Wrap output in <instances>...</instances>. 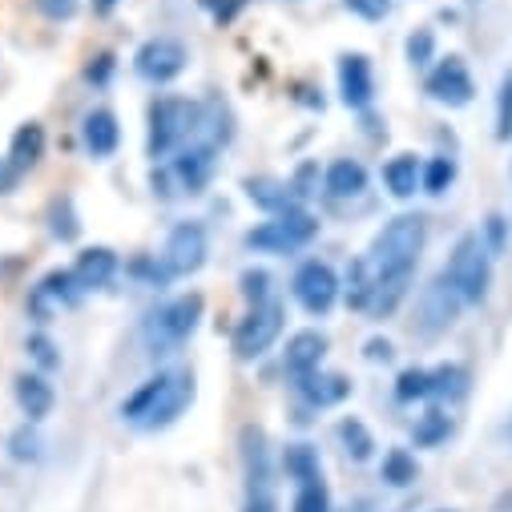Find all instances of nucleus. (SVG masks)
I'll return each instance as SVG.
<instances>
[{
    "mask_svg": "<svg viewBox=\"0 0 512 512\" xmlns=\"http://www.w3.org/2000/svg\"><path fill=\"white\" fill-rule=\"evenodd\" d=\"M424 238H428V226H424L420 214H400L371 238L367 267L375 275L371 303H375L379 315H392L400 307V299L408 295V283H412V271L420 263Z\"/></svg>",
    "mask_w": 512,
    "mask_h": 512,
    "instance_id": "obj_1",
    "label": "nucleus"
},
{
    "mask_svg": "<svg viewBox=\"0 0 512 512\" xmlns=\"http://www.w3.org/2000/svg\"><path fill=\"white\" fill-rule=\"evenodd\" d=\"M194 375L174 367V371H158L154 379H146L142 388L121 404V416L130 420L134 428L142 432H158V428H170L190 404H194Z\"/></svg>",
    "mask_w": 512,
    "mask_h": 512,
    "instance_id": "obj_2",
    "label": "nucleus"
},
{
    "mask_svg": "<svg viewBox=\"0 0 512 512\" xmlns=\"http://www.w3.org/2000/svg\"><path fill=\"white\" fill-rule=\"evenodd\" d=\"M448 279V287L468 303H484L488 299V287H492V250L484 246V234H460L456 246H452V259L448 267L440 271Z\"/></svg>",
    "mask_w": 512,
    "mask_h": 512,
    "instance_id": "obj_3",
    "label": "nucleus"
},
{
    "mask_svg": "<svg viewBox=\"0 0 512 512\" xmlns=\"http://www.w3.org/2000/svg\"><path fill=\"white\" fill-rule=\"evenodd\" d=\"M202 125V105L186 97H158L150 105V158H170L186 150Z\"/></svg>",
    "mask_w": 512,
    "mask_h": 512,
    "instance_id": "obj_4",
    "label": "nucleus"
},
{
    "mask_svg": "<svg viewBox=\"0 0 512 512\" xmlns=\"http://www.w3.org/2000/svg\"><path fill=\"white\" fill-rule=\"evenodd\" d=\"M198 319H202V295H178V299H170L166 307H158V311L146 319V327H142L150 355H170V351H178V347L198 331Z\"/></svg>",
    "mask_w": 512,
    "mask_h": 512,
    "instance_id": "obj_5",
    "label": "nucleus"
},
{
    "mask_svg": "<svg viewBox=\"0 0 512 512\" xmlns=\"http://www.w3.org/2000/svg\"><path fill=\"white\" fill-rule=\"evenodd\" d=\"M319 234V222L307 210H283L275 214V222H263L246 234L250 250H263V254H291L299 246H307Z\"/></svg>",
    "mask_w": 512,
    "mask_h": 512,
    "instance_id": "obj_6",
    "label": "nucleus"
},
{
    "mask_svg": "<svg viewBox=\"0 0 512 512\" xmlns=\"http://www.w3.org/2000/svg\"><path fill=\"white\" fill-rule=\"evenodd\" d=\"M283 331V307L275 299L259 303L234 331V355L238 359H259L263 351H271V343L279 339Z\"/></svg>",
    "mask_w": 512,
    "mask_h": 512,
    "instance_id": "obj_7",
    "label": "nucleus"
},
{
    "mask_svg": "<svg viewBox=\"0 0 512 512\" xmlns=\"http://www.w3.org/2000/svg\"><path fill=\"white\" fill-rule=\"evenodd\" d=\"M291 291H295V299L303 303L307 315H327L335 307V299H339V279H335V271L327 263L311 259V263H303L295 271Z\"/></svg>",
    "mask_w": 512,
    "mask_h": 512,
    "instance_id": "obj_8",
    "label": "nucleus"
},
{
    "mask_svg": "<svg viewBox=\"0 0 512 512\" xmlns=\"http://www.w3.org/2000/svg\"><path fill=\"white\" fill-rule=\"evenodd\" d=\"M166 275H194L206 263V230L198 222H178L162 250Z\"/></svg>",
    "mask_w": 512,
    "mask_h": 512,
    "instance_id": "obj_9",
    "label": "nucleus"
},
{
    "mask_svg": "<svg viewBox=\"0 0 512 512\" xmlns=\"http://www.w3.org/2000/svg\"><path fill=\"white\" fill-rule=\"evenodd\" d=\"M81 291H85V287L77 283L73 271H49V275L33 287V295H29V311H33L37 323H49L57 311L81 303Z\"/></svg>",
    "mask_w": 512,
    "mask_h": 512,
    "instance_id": "obj_10",
    "label": "nucleus"
},
{
    "mask_svg": "<svg viewBox=\"0 0 512 512\" xmlns=\"http://www.w3.org/2000/svg\"><path fill=\"white\" fill-rule=\"evenodd\" d=\"M186 45L182 41H174V37H154V41H146L142 49H138V57H134V65H138V73L146 77V81H154V85H166V81H174L182 69H186Z\"/></svg>",
    "mask_w": 512,
    "mask_h": 512,
    "instance_id": "obj_11",
    "label": "nucleus"
},
{
    "mask_svg": "<svg viewBox=\"0 0 512 512\" xmlns=\"http://www.w3.org/2000/svg\"><path fill=\"white\" fill-rule=\"evenodd\" d=\"M472 93H476V85H472V73L460 57H448L428 73V97L440 105H468Z\"/></svg>",
    "mask_w": 512,
    "mask_h": 512,
    "instance_id": "obj_12",
    "label": "nucleus"
},
{
    "mask_svg": "<svg viewBox=\"0 0 512 512\" xmlns=\"http://www.w3.org/2000/svg\"><path fill=\"white\" fill-rule=\"evenodd\" d=\"M464 311V299L448 287V279L444 275H436V283L424 291V299H420V315H424V331L428 335H440V331H448L452 323H456V315Z\"/></svg>",
    "mask_w": 512,
    "mask_h": 512,
    "instance_id": "obj_13",
    "label": "nucleus"
},
{
    "mask_svg": "<svg viewBox=\"0 0 512 512\" xmlns=\"http://www.w3.org/2000/svg\"><path fill=\"white\" fill-rule=\"evenodd\" d=\"M339 93L347 109H367L375 97V81H371V65L363 53H347L339 61Z\"/></svg>",
    "mask_w": 512,
    "mask_h": 512,
    "instance_id": "obj_14",
    "label": "nucleus"
},
{
    "mask_svg": "<svg viewBox=\"0 0 512 512\" xmlns=\"http://www.w3.org/2000/svg\"><path fill=\"white\" fill-rule=\"evenodd\" d=\"M242 460H246V484L250 496L271 492V456H267V436L259 428L242 432Z\"/></svg>",
    "mask_w": 512,
    "mask_h": 512,
    "instance_id": "obj_15",
    "label": "nucleus"
},
{
    "mask_svg": "<svg viewBox=\"0 0 512 512\" xmlns=\"http://www.w3.org/2000/svg\"><path fill=\"white\" fill-rule=\"evenodd\" d=\"M214 154H218V150H210V146H186V150H178L170 174L182 182V190L198 194V190L210 182V174H214Z\"/></svg>",
    "mask_w": 512,
    "mask_h": 512,
    "instance_id": "obj_16",
    "label": "nucleus"
},
{
    "mask_svg": "<svg viewBox=\"0 0 512 512\" xmlns=\"http://www.w3.org/2000/svg\"><path fill=\"white\" fill-rule=\"evenodd\" d=\"M323 355H327V339L319 335V331H299V335H291V343H287V371L295 375V379H303V375H311V371H319V363H323Z\"/></svg>",
    "mask_w": 512,
    "mask_h": 512,
    "instance_id": "obj_17",
    "label": "nucleus"
},
{
    "mask_svg": "<svg viewBox=\"0 0 512 512\" xmlns=\"http://www.w3.org/2000/svg\"><path fill=\"white\" fill-rule=\"evenodd\" d=\"M73 275H77V283H81L85 291H97V287H105V283L117 275V254H113L109 246H89V250L77 254Z\"/></svg>",
    "mask_w": 512,
    "mask_h": 512,
    "instance_id": "obj_18",
    "label": "nucleus"
},
{
    "mask_svg": "<svg viewBox=\"0 0 512 512\" xmlns=\"http://www.w3.org/2000/svg\"><path fill=\"white\" fill-rule=\"evenodd\" d=\"M81 138H85V150H89L93 158H109V154L117 150V142H121L117 117H113L109 109H93V113L85 117V125H81Z\"/></svg>",
    "mask_w": 512,
    "mask_h": 512,
    "instance_id": "obj_19",
    "label": "nucleus"
},
{
    "mask_svg": "<svg viewBox=\"0 0 512 512\" xmlns=\"http://www.w3.org/2000/svg\"><path fill=\"white\" fill-rule=\"evenodd\" d=\"M53 400V383L45 375H17V404L33 424L53 412Z\"/></svg>",
    "mask_w": 512,
    "mask_h": 512,
    "instance_id": "obj_20",
    "label": "nucleus"
},
{
    "mask_svg": "<svg viewBox=\"0 0 512 512\" xmlns=\"http://www.w3.org/2000/svg\"><path fill=\"white\" fill-rule=\"evenodd\" d=\"M347 392H351V383H347L343 375H319V371H311V375L299 379V396H303L311 408H331V404H339Z\"/></svg>",
    "mask_w": 512,
    "mask_h": 512,
    "instance_id": "obj_21",
    "label": "nucleus"
},
{
    "mask_svg": "<svg viewBox=\"0 0 512 512\" xmlns=\"http://www.w3.org/2000/svg\"><path fill=\"white\" fill-rule=\"evenodd\" d=\"M41 150H45V130H41L37 121L21 125V130L13 134V150H9V174L17 178V174L33 170L37 158H41Z\"/></svg>",
    "mask_w": 512,
    "mask_h": 512,
    "instance_id": "obj_22",
    "label": "nucleus"
},
{
    "mask_svg": "<svg viewBox=\"0 0 512 512\" xmlns=\"http://www.w3.org/2000/svg\"><path fill=\"white\" fill-rule=\"evenodd\" d=\"M383 182L396 198H412L424 186V166L416 162V154H396L388 166H383Z\"/></svg>",
    "mask_w": 512,
    "mask_h": 512,
    "instance_id": "obj_23",
    "label": "nucleus"
},
{
    "mask_svg": "<svg viewBox=\"0 0 512 512\" xmlns=\"http://www.w3.org/2000/svg\"><path fill=\"white\" fill-rule=\"evenodd\" d=\"M363 190H367V170L359 162H351V158L331 162V170H327V194L331 198H359Z\"/></svg>",
    "mask_w": 512,
    "mask_h": 512,
    "instance_id": "obj_24",
    "label": "nucleus"
},
{
    "mask_svg": "<svg viewBox=\"0 0 512 512\" xmlns=\"http://www.w3.org/2000/svg\"><path fill=\"white\" fill-rule=\"evenodd\" d=\"M343 295H347V307H355V311L371 303V295H375V275H371L367 259H355V263L347 267V287H343Z\"/></svg>",
    "mask_w": 512,
    "mask_h": 512,
    "instance_id": "obj_25",
    "label": "nucleus"
},
{
    "mask_svg": "<svg viewBox=\"0 0 512 512\" xmlns=\"http://www.w3.org/2000/svg\"><path fill=\"white\" fill-rule=\"evenodd\" d=\"M283 468H287V476H291V480H299V484L323 480V476H319V456H315V448H311V444H291V448H287V456H283Z\"/></svg>",
    "mask_w": 512,
    "mask_h": 512,
    "instance_id": "obj_26",
    "label": "nucleus"
},
{
    "mask_svg": "<svg viewBox=\"0 0 512 512\" xmlns=\"http://www.w3.org/2000/svg\"><path fill=\"white\" fill-rule=\"evenodd\" d=\"M246 194H250V202H259L263 210H275V214H283V210H295V202H291L287 186H279V182H267V178H259V182H246Z\"/></svg>",
    "mask_w": 512,
    "mask_h": 512,
    "instance_id": "obj_27",
    "label": "nucleus"
},
{
    "mask_svg": "<svg viewBox=\"0 0 512 512\" xmlns=\"http://www.w3.org/2000/svg\"><path fill=\"white\" fill-rule=\"evenodd\" d=\"M416 460H412V452H404V448H392L388 456H383V468H379V476L388 480L392 488H404V484H412L416 480Z\"/></svg>",
    "mask_w": 512,
    "mask_h": 512,
    "instance_id": "obj_28",
    "label": "nucleus"
},
{
    "mask_svg": "<svg viewBox=\"0 0 512 512\" xmlns=\"http://www.w3.org/2000/svg\"><path fill=\"white\" fill-rule=\"evenodd\" d=\"M396 396H400L404 404L432 400V371H424V367H408V371L396 379Z\"/></svg>",
    "mask_w": 512,
    "mask_h": 512,
    "instance_id": "obj_29",
    "label": "nucleus"
},
{
    "mask_svg": "<svg viewBox=\"0 0 512 512\" xmlns=\"http://www.w3.org/2000/svg\"><path fill=\"white\" fill-rule=\"evenodd\" d=\"M339 440H343V448H347V456H351V460H367V456H371V448H375L371 432H367L359 420H343V424H339Z\"/></svg>",
    "mask_w": 512,
    "mask_h": 512,
    "instance_id": "obj_30",
    "label": "nucleus"
},
{
    "mask_svg": "<svg viewBox=\"0 0 512 512\" xmlns=\"http://www.w3.org/2000/svg\"><path fill=\"white\" fill-rule=\"evenodd\" d=\"M464 383H468V371H464V367H456V363L436 367V371H432V396L456 400V396H464Z\"/></svg>",
    "mask_w": 512,
    "mask_h": 512,
    "instance_id": "obj_31",
    "label": "nucleus"
},
{
    "mask_svg": "<svg viewBox=\"0 0 512 512\" xmlns=\"http://www.w3.org/2000/svg\"><path fill=\"white\" fill-rule=\"evenodd\" d=\"M448 432H452V420H448L444 412H428V416L416 424V432H412V436H416V444H420V448H436L440 440H448Z\"/></svg>",
    "mask_w": 512,
    "mask_h": 512,
    "instance_id": "obj_32",
    "label": "nucleus"
},
{
    "mask_svg": "<svg viewBox=\"0 0 512 512\" xmlns=\"http://www.w3.org/2000/svg\"><path fill=\"white\" fill-rule=\"evenodd\" d=\"M452 178H456V162L452 158H432L424 166V190L428 194H444L452 186Z\"/></svg>",
    "mask_w": 512,
    "mask_h": 512,
    "instance_id": "obj_33",
    "label": "nucleus"
},
{
    "mask_svg": "<svg viewBox=\"0 0 512 512\" xmlns=\"http://www.w3.org/2000/svg\"><path fill=\"white\" fill-rule=\"evenodd\" d=\"M295 512H331V496H327V484H323V480L299 484V496H295Z\"/></svg>",
    "mask_w": 512,
    "mask_h": 512,
    "instance_id": "obj_34",
    "label": "nucleus"
},
{
    "mask_svg": "<svg viewBox=\"0 0 512 512\" xmlns=\"http://www.w3.org/2000/svg\"><path fill=\"white\" fill-rule=\"evenodd\" d=\"M496 138L512 142V73L500 81V97H496Z\"/></svg>",
    "mask_w": 512,
    "mask_h": 512,
    "instance_id": "obj_35",
    "label": "nucleus"
},
{
    "mask_svg": "<svg viewBox=\"0 0 512 512\" xmlns=\"http://www.w3.org/2000/svg\"><path fill=\"white\" fill-rule=\"evenodd\" d=\"M432 53H436V37H432L428 29H416V33L408 37V61L424 69V65L432 61Z\"/></svg>",
    "mask_w": 512,
    "mask_h": 512,
    "instance_id": "obj_36",
    "label": "nucleus"
},
{
    "mask_svg": "<svg viewBox=\"0 0 512 512\" xmlns=\"http://www.w3.org/2000/svg\"><path fill=\"white\" fill-rule=\"evenodd\" d=\"M343 5L363 21H383L392 13V0H343Z\"/></svg>",
    "mask_w": 512,
    "mask_h": 512,
    "instance_id": "obj_37",
    "label": "nucleus"
},
{
    "mask_svg": "<svg viewBox=\"0 0 512 512\" xmlns=\"http://www.w3.org/2000/svg\"><path fill=\"white\" fill-rule=\"evenodd\" d=\"M29 355H33L45 371H53V367L61 363V355H57V347H53V339H49V335H29Z\"/></svg>",
    "mask_w": 512,
    "mask_h": 512,
    "instance_id": "obj_38",
    "label": "nucleus"
},
{
    "mask_svg": "<svg viewBox=\"0 0 512 512\" xmlns=\"http://www.w3.org/2000/svg\"><path fill=\"white\" fill-rule=\"evenodd\" d=\"M242 295L259 307V303H267V275L263 271H246L242 275Z\"/></svg>",
    "mask_w": 512,
    "mask_h": 512,
    "instance_id": "obj_39",
    "label": "nucleus"
},
{
    "mask_svg": "<svg viewBox=\"0 0 512 512\" xmlns=\"http://www.w3.org/2000/svg\"><path fill=\"white\" fill-rule=\"evenodd\" d=\"M13 456H17V460H37V456H41L37 436H33V432H17V436H13Z\"/></svg>",
    "mask_w": 512,
    "mask_h": 512,
    "instance_id": "obj_40",
    "label": "nucleus"
},
{
    "mask_svg": "<svg viewBox=\"0 0 512 512\" xmlns=\"http://www.w3.org/2000/svg\"><path fill=\"white\" fill-rule=\"evenodd\" d=\"M37 9H41L45 17H53V21H65V17H73L77 0H37Z\"/></svg>",
    "mask_w": 512,
    "mask_h": 512,
    "instance_id": "obj_41",
    "label": "nucleus"
},
{
    "mask_svg": "<svg viewBox=\"0 0 512 512\" xmlns=\"http://www.w3.org/2000/svg\"><path fill=\"white\" fill-rule=\"evenodd\" d=\"M484 246H488L492 254L504 246V218H496V214L488 218V238H484Z\"/></svg>",
    "mask_w": 512,
    "mask_h": 512,
    "instance_id": "obj_42",
    "label": "nucleus"
},
{
    "mask_svg": "<svg viewBox=\"0 0 512 512\" xmlns=\"http://www.w3.org/2000/svg\"><path fill=\"white\" fill-rule=\"evenodd\" d=\"M242 512H275V496H271V492H259V496H250Z\"/></svg>",
    "mask_w": 512,
    "mask_h": 512,
    "instance_id": "obj_43",
    "label": "nucleus"
},
{
    "mask_svg": "<svg viewBox=\"0 0 512 512\" xmlns=\"http://www.w3.org/2000/svg\"><path fill=\"white\" fill-rule=\"evenodd\" d=\"M117 5H121V0H93V13H97V17H109Z\"/></svg>",
    "mask_w": 512,
    "mask_h": 512,
    "instance_id": "obj_44",
    "label": "nucleus"
},
{
    "mask_svg": "<svg viewBox=\"0 0 512 512\" xmlns=\"http://www.w3.org/2000/svg\"><path fill=\"white\" fill-rule=\"evenodd\" d=\"M367 355H371V359H388V355H392V347H388V343H379V339H375V343L367 347Z\"/></svg>",
    "mask_w": 512,
    "mask_h": 512,
    "instance_id": "obj_45",
    "label": "nucleus"
}]
</instances>
